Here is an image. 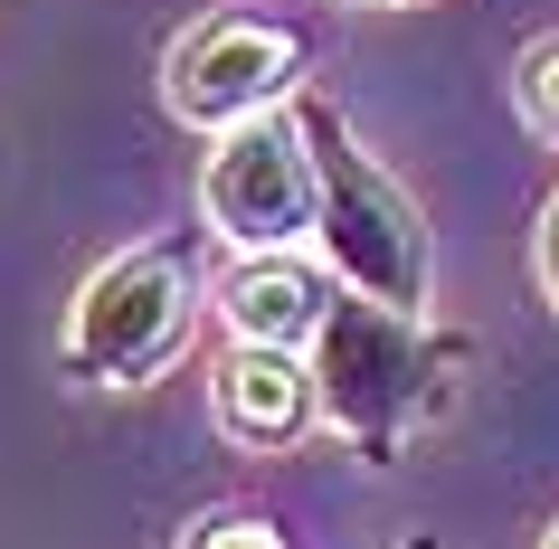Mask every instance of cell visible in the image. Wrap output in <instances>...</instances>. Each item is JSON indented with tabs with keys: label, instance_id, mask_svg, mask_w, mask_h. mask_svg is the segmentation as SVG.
<instances>
[{
	"label": "cell",
	"instance_id": "obj_2",
	"mask_svg": "<svg viewBox=\"0 0 559 549\" xmlns=\"http://www.w3.org/2000/svg\"><path fill=\"white\" fill-rule=\"evenodd\" d=\"M295 123H304V152H313V180H323V265L342 275L352 294L389 303V313H427V218L399 180L360 152V133L342 123L332 95H295Z\"/></svg>",
	"mask_w": 559,
	"mask_h": 549
},
{
	"label": "cell",
	"instance_id": "obj_9",
	"mask_svg": "<svg viewBox=\"0 0 559 549\" xmlns=\"http://www.w3.org/2000/svg\"><path fill=\"white\" fill-rule=\"evenodd\" d=\"M180 549H285V530H275V521H257V512H218V521H200Z\"/></svg>",
	"mask_w": 559,
	"mask_h": 549
},
{
	"label": "cell",
	"instance_id": "obj_12",
	"mask_svg": "<svg viewBox=\"0 0 559 549\" xmlns=\"http://www.w3.org/2000/svg\"><path fill=\"white\" fill-rule=\"evenodd\" d=\"M540 549H559V521H550V540H540Z\"/></svg>",
	"mask_w": 559,
	"mask_h": 549
},
{
	"label": "cell",
	"instance_id": "obj_8",
	"mask_svg": "<svg viewBox=\"0 0 559 549\" xmlns=\"http://www.w3.org/2000/svg\"><path fill=\"white\" fill-rule=\"evenodd\" d=\"M512 95H522V123H531V143H550V152H559V38H540V48L522 58Z\"/></svg>",
	"mask_w": 559,
	"mask_h": 549
},
{
	"label": "cell",
	"instance_id": "obj_11",
	"mask_svg": "<svg viewBox=\"0 0 559 549\" xmlns=\"http://www.w3.org/2000/svg\"><path fill=\"white\" fill-rule=\"evenodd\" d=\"M399 549H437V540H427V530H417V540H399Z\"/></svg>",
	"mask_w": 559,
	"mask_h": 549
},
{
	"label": "cell",
	"instance_id": "obj_10",
	"mask_svg": "<svg viewBox=\"0 0 559 549\" xmlns=\"http://www.w3.org/2000/svg\"><path fill=\"white\" fill-rule=\"evenodd\" d=\"M540 285H550V313H559V200L540 208Z\"/></svg>",
	"mask_w": 559,
	"mask_h": 549
},
{
	"label": "cell",
	"instance_id": "obj_3",
	"mask_svg": "<svg viewBox=\"0 0 559 549\" xmlns=\"http://www.w3.org/2000/svg\"><path fill=\"white\" fill-rule=\"evenodd\" d=\"M190 313H200V256H190V237L123 247V256H105L76 285L58 360L86 389H152L190 350Z\"/></svg>",
	"mask_w": 559,
	"mask_h": 549
},
{
	"label": "cell",
	"instance_id": "obj_4",
	"mask_svg": "<svg viewBox=\"0 0 559 549\" xmlns=\"http://www.w3.org/2000/svg\"><path fill=\"white\" fill-rule=\"evenodd\" d=\"M304 95V29L285 20H247V10H209L162 48V105L190 133H237L265 123Z\"/></svg>",
	"mask_w": 559,
	"mask_h": 549
},
{
	"label": "cell",
	"instance_id": "obj_6",
	"mask_svg": "<svg viewBox=\"0 0 559 549\" xmlns=\"http://www.w3.org/2000/svg\"><path fill=\"white\" fill-rule=\"evenodd\" d=\"M209 407H218V435H228V445L285 455V445H304V427L323 417V389H313V360H304V350L228 342V360L209 379Z\"/></svg>",
	"mask_w": 559,
	"mask_h": 549
},
{
	"label": "cell",
	"instance_id": "obj_7",
	"mask_svg": "<svg viewBox=\"0 0 559 549\" xmlns=\"http://www.w3.org/2000/svg\"><path fill=\"white\" fill-rule=\"evenodd\" d=\"M323 313H332V294L304 256H237L228 285H218L228 342H257V350H313Z\"/></svg>",
	"mask_w": 559,
	"mask_h": 549
},
{
	"label": "cell",
	"instance_id": "obj_5",
	"mask_svg": "<svg viewBox=\"0 0 559 549\" xmlns=\"http://www.w3.org/2000/svg\"><path fill=\"white\" fill-rule=\"evenodd\" d=\"M200 218L228 237L237 256H295L304 237H323V180H313L295 105L218 133V152L200 171Z\"/></svg>",
	"mask_w": 559,
	"mask_h": 549
},
{
	"label": "cell",
	"instance_id": "obj_1",
	"mask_svg": "<svg viewBox=\"0 0 559 549\" xmlns=\"http://www.w3.org/2000/svg\"><path fill=\"white\" fill-rule=\"evenodd\" d=\"M313 389H323V417L352 435L360 464H399L408 455L417 417L437 407V379L465 360V342H437L427 313H389L370 294H332L323 332H313Z\"/></svg>",
	"mask_w": 559,
	"mask_h": 549
}]
</instances>
